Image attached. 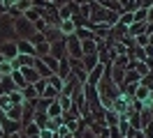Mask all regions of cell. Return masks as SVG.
Listing matches in <instances>:
<instances>
[{
  "instance_id": "cell-2",
  "label": "cell",
  "mask_w": 153,
  "mask_h": 138,
  "mask_svg": "<svg viewBox=\"0 0 153 138\" xmlns=\"http://www.w3.org/2000/svg\"><path fill=\"white\" fill-rule=\"evenodd\" d=\"M65 46H67V53L72 55V58H81V55H84L81 53V42H79L74 35H70V39H67Z\"/></svg>"
},
{
  "instance_id": "cell-12",
  "label": "cell",
  "mask_w": 153,
  "mask_h": 138,
  "mask_svg": "<svg viewBox=\"0 0 153 138\" xmlns=\"http://www.w3.org/2000/svg\"><path fill=\"white\" fill-rule=\"evenodd\" d=\"M2 14H7V7H5V2L0 0V16H2Z\"/></svg>"
},
{
  "instance_id": "cell-13",
  "label": "cell",
  "mask_w": 153,
  "mask_h": 138,
  "mask_svg": "<svg viewBox=\"0 0 153 138\" xmlns=\"http://www.w3.org/2000/svg\"><path fill=\"white\" fill-rule=\"evenodd\" d=\"M7 138H21V136H19V134H12V136H7Z\"/></svg>"
},
{
  "instance_id": "cell-6",
  "label": "cell",
  "mask_w": 153,
  "mask_h": 138,
  "mask_svg": "<svg viewBox=\"0 0 153 138\" xmlns=\"http://www.w3.org/2000/svg\"><path fill=\"white\" fill-rule=\"evenodd\" d=\"M10 76H12V81H16V85H19V88H26V85H28V83H26V78H23V74H21L19 69H14Z\"/></svg>"
},
{
  "instance_id": "cell-15",
  "label": "cell",
  "mask_w": 153,
  "mask_h": 138,
  "mask_svg": "<svg viewBox=\"0 0 153 138\" xmlns=\"http://www.w3.org/2000/svg\"><path fill=\"white\" fill-rule=\"evenodd\" d=\"M0 81H2V74H0Z\"/></svg>"
},
{
  "instance_id": "cell-14",
  "label": "cell",
  "mask_w": 153,
  "mask_h": 138,
  "mask_svg": "<svg viewBox=\"0 0 153 138\" xmlns=\"http://www.w3.org/2000/svg\"><path fill=\"white\" fill-rule=\"evenodd\" d=\"M2 62H5V58H2V55H0V64H2Z\"/></svg>"
},
{
  "instance_id": "cell-11",
  "label": "cell",
  "mask_w": 153,
  "mask_h": 138,
  "mask_svg": "<svg viewBox=\"0 0 153 138\" xmlns=\"http://www.w3.org/2000/svg\"><path fill=\"white\" fill-rule=\"evenodd\" d=\"M132 21H134V18H132V12H125L123 18H121V23H123V26H130Z\"/></svg>"
},
{
  "instance_id": "cell-7",
  "label": "cell",
  "mask_w": 153,
  "mask_h": 138,
  "mask_svg": "<svg viewBox=\"0 0 153 138\" xmlns=\"http://www.w3.org/2000/svg\"><path fill=\"white\" fill-rule=\"evenodd\" d=\"M74 30H76V26L72 23V21H70V18H67V21H63V30H60V32H65V35H72Z\"/></svg>"
},
{
  "instance_id": "cell-4",
  "label": "cell",
  "mask_w": 153,
  "mask_h": 138,
  "mask_svg": "<svg viewBox=\"0 0 153 138\" xmlns=\"http://www.w3.org/2000/svg\"><path fill=\"white\" fill-rule=\"evenodd\" d=\"M19 72L23 74V78H26V83H35V81H39L42 76L37 74V69L30 64V67H19Z\"/></svg>"
},
{
  "instance_id": "cell-10",
  "label": "cell",
  "mask_w": 153,
  "mask_h": 138,
  "mask_svg": "<svg viewBox=\"0 0 153 138\" xmlns=\"http://www.w3.org/2000/svg\"><path fill=\"white\" fill-rule=\"evenodd\" d=\"M100 76H102V64H97L95 69L91 72V85H93V83H95L97 78H100Z\"/></svg>"
},
{
  "instance_id": "cell-8",
  "label": "cell",
  "mask_w": 153,
  "mask_h": 138,
  "mask_svg": "<svg viewBox=\"0 0 153 138\" xmlns=\"http://www.w3.org/2000/svg\"><path fill=\"white\" fill-rule=\"evenodd\" d=\"M93 30H95L97 35H109V32H111L107 23H95V26H93Z\"/></svg>"
},
{
  "instance_id": "cell-3",
  "label": "cell",
  "mask_w": 153,
  "mask_h": 138,
  "mask_svg": "<svg viewBox=\"0 0 153 138\" xmlns=\"http://www.w3.org/2000/svg\"><path fill=\"white\" fill-rule=\"evenodd\" d=\"M0 55H2L5 60L16 58V44H12V42H0Z\"/></svg>"
},
{
  "instance_id": "cell-9",
  "label": "cell",
  "mask_w": 153,
  "mask_h": 138,
  "mask_svg": "<svg viewBox=\"0 0 153 138\" xmlns=\"http://www.w3.org/2000/svg\"><path fill=\"white\" fill-rule=\"evenodd\" d=\"M23 97H28V99H37L35 88H33V85H26V88H23Z\"/></svg>"
},
{
  "instance_id": "cell-1",
  "label": "cell",
  "mask_w": 153,
  "mask_h": 138,
  "mask_svg": "<svg viewBox=\"0 0 153 138\" xmlns=\"http://www.w3.org/2000/svg\"><path fill=\"white\" fill-rule=\"evenodd\" d=\"M14 32H16V35H19L21 39H30V37L35 35V26H33L28 18L21 14V16L16 18V21H14Z\"/></svg>"
},
{
  "instance_id": "cell-5",
  "label": "cell",
  "mask_w": 153,
  "mask_h": 138,
  "mask_svg": "<svg viewBox=\"0 0 153 138\" xmlns=\"http://www.w3.org/2000/svg\"><path fill=\"white\" fill-rule=\"evenodd\" d=\"M16 51H21V55H30V58H35V46L30 44L28 39H21L19 44H16Z\"/></svg>"
}]
</instances>
